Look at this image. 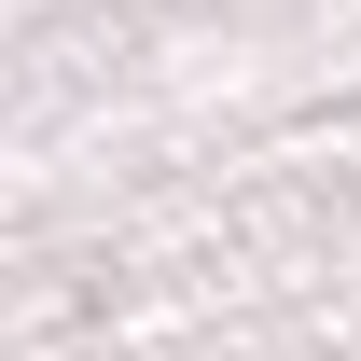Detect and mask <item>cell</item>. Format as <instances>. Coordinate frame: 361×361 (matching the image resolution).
I'll return each instance as SVG.
<instances>
[]
</instances>
